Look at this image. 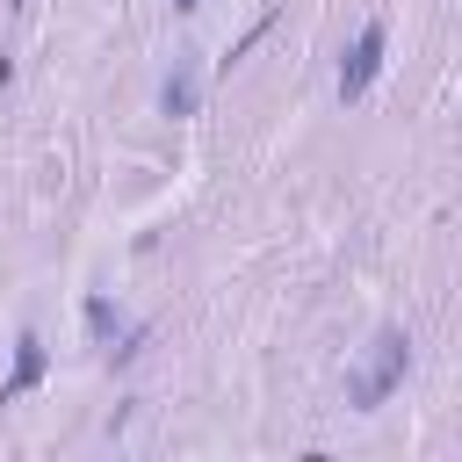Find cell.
<instances>
[{
  "instance_id": "6da1fadb",
  "label": "cell",
  "mask_w": 462,
  "mask_h": 462,
  "mask_svg": "<svg viewBox=\"0 0 462 462\" xmlns=\"http://www.w3.org/2000/svg\"><path fill=\"white\" fill-rule=\"evenodd\" d=\"M404 368H411V332H404V325H383V332L368 339V354L346 368V404H354V411L390 404V390L404 383Z\"/></svg>"
},
{
  "instance_id": "277c9868",
  "label": "cell",
  "mask_w": 462,
  "mask_h": 462,
  "mask_svg": "<svg viewBox=\"0 0 462 462\" xmlns=\"http://www.w3.org/2000/svg\"><path fill=\"white\" fill-rule=\"evenodd\" d=\"M159 108H166V116H195V108H202V79H195V65H188V58L166 72V87H159Z\"/></svg>"
},
{
  "instance_id": "8992f818",
  "label": "cell",
  "mask_w": 462,
  "mask_h": 462,
  "mask_svg": "<svg viewBox=\"0 0 462 462\" xmlns=\"http://www.w3.org/2000/svg\"><path fill=\"white\" fill-rule=\"evenodd\" d=\"M173 7H180V14H188V7H202V0H173Z\"/></svg>"
},
{
  "instance_id": "5b68a950",
  "label": "cell",
  "mask_w": 462,
  "mask_h": 462,
  "mask_svg": "<svg viewBox=\"0 0 462 462\" xmlns=\"http://www.w3.org/2000/svg\"><path fill=\"white\" fill-rule=\"evenodd\" d=\"M267 29H274V7H267V14H260V22H253V29H245V36H238V43H231V58H224V65H238V58H245V51H253V43H260V36H267Z\"/></svg>"
},
{
  "instance_id": "7a4b0ae2",
  "label": "cell",
  "mask_w": 462,
  "mask_h": 462,
  "mask_svg": "<svg viewBox=\"0 0 462 462\" xmlns=\"http://www.w3.org/2000/svg\"><path fill=\"white\" fill-rule=\"evenodd\" d=\"M383 51H390V29H383V22H368V29L346 43V58H339V101H361V94L375 87V72H383Z\"/></svg>"
},
{
  "instance_id": "3957f363",
  "label": "cell",
  "mask_w": 462,
  "mask_h": 462,
  "mask_svg": "<svg viewBox=\"0 0 462 462\" xmlns=\"http://www.w3.org/2000/svg\"><path fill=\"white\" fill-rule=\"evenodd\" d=\"M36 383H43V339H36V332H22V339H14V368H7V383H0V404L29 397Z\"/></svg>"
}]
</instances>
